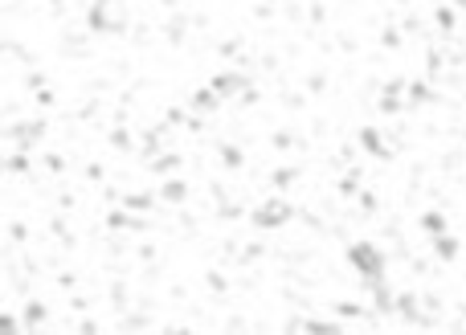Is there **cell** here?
I'll list each match as a JSON object with an SVG mask.
<instances>
[{"instance_id": "cell-1", "label": "cell", "mask_w": 466, "mask_h": 335, "mask_svg": "<svg viewBox=\"0 0 466 335\" xmlns=\"http://www.w3.org/2000/svg\"><path fill=\"white\" fill-rule=\"evenodd\" d=\"M348 257H352V266L369 278V282H381V274H385V262H381V254H376L372 245H352Z\"/></svg>"}, {"instance_id": "cell-2", "label": "cell", "mask_w": 466, "mask_h": 335, "mask_svg": "<svg viewBox=\"0 0 466 335\" xmlns=\"http://www.w3.org/2000/svg\"><path fill=\"white\" fill-rule=\"evenodd\" d=\"M291 217V209H287V205H278V200H274V205H266V209H258V213H253V221H258V225H282V221Z\"/></svg>"}, {"instance_id": "cell-3", "label": "cell", "mask_w": 466, "mask_h": 335, "mask_svg": "<svg viewBox=\"0 0 466 335\" xmlns=\"http://www.w3.org/2000/svg\"><path fill=\"white\" fill-rule=\"evenodd\" d=\"M241 86H246V78H241V74H221V78L213 82V90L221 95V99H229V95H237Z\"/></svg>"}, {"instance_id": "cell-4", "label": "cell", "mask_w": 466, "mask_h": 335, "mask_svg": "<svg viewBox=\"0 0 466 335\" xmlns=\"http://www.w3.org/2000/svg\"><path fill=\"white\" fill-rule=\"evenodd\" d=\"M422 225H426V229H429L434 237H442V233H446V221L438 217V213H429V217H422Z\"/></svg>"}, {"instance_id": "cell-5", "label": "cell", "mask_w": 466, "mask_h": 335, "mask_svg": "<svg viewBox=\"0 0 466 335\" xmlns=\"http://www.w3.org/2000/svg\"><path fill=\"white\" fill-rule=\"evenodd\" d=\"M164 200H184V184H168V188H164Z\"/></svg>"}]
</instances>
